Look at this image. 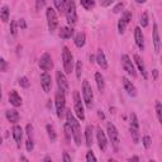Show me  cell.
I'll return each mask as SVG.
<instances>
[{"instance_id": "obj_1", "label": "cell", "mask_w": 162, "mask_h": 162, "mask_svg": "<svg viewBox=\"0 0 162 162\" xmlns=\"http://www.w3.org/2000/svg\"><path fill=\"white\" fill-rule=\"evenodd\" d=\"M66 119H67V123L71 125L72 138H74L76 146H81V128H80L79 122L76 120V118L74 117V114H72V112L70 109L66 110Z\"/></svg>"}, {"instance_id": "obj_2", "label": "cell", "mask_w": 162, "mask_h": 162, "mask_svg": "<svg viewBox=\"0 0 162 162\" xmlns=\"http://www.w3.org/2000/svg\"><path fill=\"white\" fill-rule=\"evenodd\" d=\"M62 63H63V71L65 74H71L74 70V56L69 47L65 46L62 50Z\"/></svg>"}, {"instance_id": "obj_3", "label": "cell", "mask_w": 162, "mask_h": 162, "mask_svg": "<svg viewBox=\"0 0 162 162\" xmlns=\"http://www.w3.org/2000/svg\"><path fill=\"white\" fill-rule=\"evenodd\" d=\"M129 132H131V136H132L133 142L136 144L139 143V137H141V133H139V122H138V118H137L136 113H131V120H129Z\"/></svg>"}, {"instance_id": "obj_4", "label": "cell", "mask_w": 162, "mask_h": 162, "mask_svg": "<svg viewBox=\"0 0 162 162\" xmlns=\"http://www.w3.org/2000/svg\"><path fill=\"white\" fill-rule=\"evenodd\" d=\"M55 104H56V112L57 117L62 118L66 113V98H65V92L58 90L55 96Z\"/></svg>"}, {"instance_id": "obj_5", "label": "cell", "mask_w": 162, "mask_h": 162, "mask_svg": "<svg viewBox=\"0 0 162 162\" xmlns=\"http://www.w3.org/2000/svg\"><path fill=\"white\" fill-rule=\"evenodd\" d=\"M107 132H108V137L112 142V146L114 148L115 152H118L119 149V144H120V139H119V132H118V129L115 128V125L113 123H108L107 124Z\"/></svg>"}, {"instance_id": "obj_6", "label": "cell", "mask_w": 162, "mask_h": 162, "mask_svg": "<svg viewBox=\"0 0 162 162\" xmlns=\"http://www.w3.org/2000/svg\"><path fill=\"white\" fill-rule=\"evenodd\" d=\"M65 14H66L67 23L71 27L77 23V13H76V5L74 0H67L66 8H65Z\"/></svg>"}, {"instance_id": "obj_7", "label": "cell", "mask_w": 162, "mask_h": 162, "mask_svg": "<svg viewBox=\"0 0 162 162\" xmlns=\"http://www.w3.org/2000/svg\"><path fill=\"white\" fill-rule=\"evenodd\" d=\"M82 100L86 105L87 109L92 108V102H94V92L91 89V85L89 84L87 80H85L82 82Z\"/></svg>"}, {"instance_id": "obj_8", "label": "cell", "mask_w": 162, "mask_h": 162, "mask_svg": "<svg viewBox=\"0 0 162 162\" xmlns=\"http://www.w3.org/2000/svg\"><path fill=\"white\" fill-rule=\"evenodd\" d=\"M74 110L75 114L77 115L79 119L84 120L85 119V112H84V105L81 102V96L79 94V91H74Z\"/></svg>"}, {"instance_id": "obj_9", "label": "cell", "mask_w": 162, "mask_h": 162, "mask_svg": "<svg viewBox=\"0 0 162 162\" xmlns=\"http://www.w3.org/2000/svg\"><path fill=\"white\" fill-rule=\"evenodd\" d=\"M122 66H123V70L129 75V76H132V77H136L137 76V72H136V67H134V65L133 62L131 61V58H129L128 55H122Z\"/></svg>"}, {"instance_id": "obj_10", "label": "cell", "mask_w": 162, "mask_h": 162, "mask_svg": "<svg viewBox=\"0 0 162 162\" xmlns=\"http://www.w3.org/2000/svg\"><path fill=\"white\" fill-rule=\"evenodd\" d=\"M47 23H48V29L51 33L56 30L57 25H58V18L56 14V10L53 8H48L47 9Z\"/></svg>"}, {"instance_id": "obj_11", "label": "cell", "mask_w": 162, "mask_h": 162, "mask_svg": "<svg viewBox=\"0 0 162 162\" xmlns=\"http://www.w3.org/2000/svg\"><path fill=\"white\" fill-rule=\"evenodd\" d=\"M131 20H132V13L129 12V10H124L122 13V18L118 22V30H119L120 34H123L124 32H125L127 25H128V23L131 22Z\"/></svg>"}, {"instance_id": "obj_12", "label": "cell", "mask_w": 162, "mask_h": 162, "mask_svg": "<svg viewBox=\"0 0 162 162\" xmlns=\"http://www.w3.org/2000/svg\"><path fill=\"white\" fill-rule=\"evenodd\" d=\"M38 65H39V69H41V70H43V71H50V70L53 67L52 56H51L48 52L43 53V55H42V57L39 58Z\"/></svg>"}, {"instance_id": "obj_13", "label": "cell", "mask_w": 162, "mask_h": 162, "mask_svg": "<svg viewBox=\"0 0 162 162\" xmlns=\"http://www.w3.org/2000/svg\"><path fill=\"white\" fill-rule=\"evenodd\" d=\"M56 80H57L58 90L63 91L65 94H67L69 92V81H67L66 76H65V74L61 72V71H57L56 72Z\"/></svg>"}, {"instance_id": "obj_14", "label": "cell", "mask_w": 162, "mask_h": 162, "mask_svg": "<svg viewBox=\"0 0 162 162\" xmlns=\"http://www.w3.org/2000/svg\"><path fill=\"white\" fill-rule=\"evenodd\" d=\"M96 139H98L99 148L104 152L108 147V138H107V134L104 133V131L102 129V127H98V129H96Z\"/></svg>"}, {"instance_id": "obj_15", "label": "cell", "mask_w": 162, "mask_h": 162, "mask_svg": "<svg viewBox=\"0 0 162 162\" xmlns=\"http://www.w3.org/2000/svg\"><path fill=\"white\" fill-rule=\"evenodd\" d=\"M41 86H42L44 92H50L51 89H52V79H51V75L47 71H44L41 75Z\"/></svg>"}, {"instance_id": "obj_16", "label": "cell", "mask_w": 162, "mask_h": 162, "mask_svg": "<svg viewBox=\"0 0 162 162\" xmlns=\"http://www.w3.org/2000/svg\"><path fill=\"white\" fill-rule=\"evenodd\" d=\"M122 84H123V87H124V90L127 91V94H128L129 96H132V98L137 96V89H136V86L132 84V81H129V79L122 77Z\"/></svg>"}, {"instance_id": "obj_17", "label": "cell", "mask_w": 162, "mask_h": 162, "mask_svg": "<svg viewBox=\"0 0 162 162\" xmlns=\"http://www.w3.org/2000/svg\"><path fill=\"white\" fill-rule=\"evenodd\" d=\"M152 41H153L154 51H156V52H159V50H161V38H159V33H158V25H157V23H153Z\"/></svg>"}, {"instance_id": "obj_18", "label": "cell", "mask_w": 162, "mask_h": 162, "mask_svg": "<svg viewBox=\"0 0 162 162\" xmlns=\"http://www.w3.org/2000/svg\"><path fill=\"white\" fill-rule=\"evenodd\" d=\"M134 41H136V44L138 46V48L141 51H143L144 50V37H143L141 27H136V29H134Z\"/></svg>"}, {"instance_id": "obj_19", "label": "cell", "mask_w": 162, "mask_h": 162, "mask_svg": "<svg viewBox=\"0 0 162 162\" xmlns=\"http://www.w3.org/2000/svg\"><path fill=\"white\" fill-rule=\"evenodd\" d=\"M13 137H14V141H15V144L18 148H20V144H22V138H23V129L20 125L18 124H14L13 127Z\"/></svg>"}, {"instance_id": "obj_20", "label": "cell", "mask_w": 162, "mask_h": 162, "mask_svg": "<svg viewBox=\"0 0 162 162\" xmlns=\"http://www.w3.org/2000/svg\"><path fill=\"white\" fill-rule=\"evenodd\" d=\"M133 58H134L136 65L138 66V70H139V71H141V74H142V77H143L144 80H147V79H148V74H147V71H146V66H144L143 60L141 58V56H139V55H134V56H133Z\"/></svg>"}, {"instance_id": "obj_21", "label": "cell", "mask_w": 162, "mask_h": 162, "mask_svg": "<svg viewBox=\"0 0 162 162\" xmlns=\"http://www.w3.org/2000/svg\"><path fill=\"white\" fill-rule=\"evenodd\" d=\"M96 62H98V65L103 70L108 69V61H107V57H105V53L103 50H98V52H96Z\"/></svg>"}, {"instance_id": "obj_22", "label": "cell", "mask_w": 162, "mask_h": 162, "mask_svg": "<svg viewBox=\"0 0 162 162\" xmlns=\"http://www.w3.org/2000/svg\"><path fill=\"white\" fill-rule=\"evenodd\" d=\"M9 103L13 107H15V108H18V107L22 105V98H20V95L15 90H12L10 94H9Z\"/></svg>"}, {"instance_id": "obj_23", "label": "cell", "mask_w": 162, "mask_h": 162, "mask_svg": "<svg viewBox=\"0 0 162 162\" xmlns=\"http://www.w3.org/2000/svg\"><path fill=\"white\" fill-rule=\"evenodd\" d=\"M5 117H7V119H8L10 123H13V124H17V123L19 122V119H20V115H19V113H18L15 109L7 110V112H5Z\"/></svg>"}, {"instance_id": "obj_24", "label": "cell", "mask_w": 162, "mask_h": 162, "mask_svg": "<svg viewBox=\"0 0 162 162\" xmlns=\"http://www.w3.org/2000/svg\"><path fill=\"white\" fill-rule=\"evenodd\" d=\"M74 36V28L72 27H62L60 29V37L62 39H69Z\"/></svg>"}, {"instance_id": "obj_25", "label": "cell", "mask_w": 162, "mask_h": 162, "mask_svg": "<svg viewBox=\"0 0 162 162\" xmlns=\"http://www.w3.org/2000/svg\"><path fill=\"white\" fill-rule=\"evenodd\" d=\"M85 42H86V37H85V33H82V32H80V33H77L74 38V43L77 48H81L85 46Z\"/></svg>"}, {"instance_id": "obj_26", "label": "cell", "mask_w": 162, "mask_h": 162, "mask_svg": "<svg viewBox=\"0 0 162 162\" xmlns=\"http://www.w3.org/2000/svg\"><path fill=\"white\" fill-rule=\"evenodd\" d=\"M95 81H96V86H98L99 91L103 92L104 89H105V81H104V77L100 72H96L95 74Z\"/></svg>"}, {"instance_id": "obj_27", "label": "cell", "mask_w": 162, "mask_h": 162, "mask_svg": "<svg viewBox=\"0 0 162 162\" xmlns=\"http://www.w3.org/2000/svg\"><path fill=\"white\" fill-rule=\"evenodd\" d=\"M85 142H86L87 147L92 146V127H90V125H87L85 128Z\"/></svg>"}, {"instance_id": "obj_28", "label": "cell", "mask_w": 162, "mask_h": 162, "mask_svg": "<svg viewBox=\"0 0 162 162\" xmlns=\"http://www.w3.org/2000/svg\"><path fill=\"white\" fill-rule=\"evenodd\" d=\"M0 17H2V20L3 22H8L9 20V17H10V9H9V7H7V5H3L2 7V10H0Z\"/></svg>"}, {"instance_id": "obj_29", "label": "cell", "mask_w": 162, "mask_h": 162, "mask_svg": "<svg viewBox=\"0 0 162 162\" xmlns=\"http://www.w3.org/2000/svg\"><path fill=\"white\" fill-rule=\"evenodd\" d=\"M53 4L56 7V9L62 13L65 12V8H66V4H67V0H53Z\"/></svg>"}, {"instance_id": "obj_30", "label": "cell", "mask_w": 162, "mask_h": 162, "mask_svg": "<svg viewBox=\"0 0 162 162\" xmlns=\"http://www.w3.org/2000/svg\"><path fill=\"white\" fill-rule=\"evenodd\" d=\"M46 129H47V133H48V137H50L51 142H55V141L57 139V134H56V132H55V128H53L51 124H47Z\"/></svg>"}, {"instance_id": "obj_31", "label": "cell", "mask_w": 162, "mask_h": 162, "mask_svg": "<svg viewBox=\"0 0 162 162\" xmlns=\"http://www.w3.org/2000/svg\"><path fill=\"white\" fill-rule=\"evenodd\" d=\"M80 3L86 10H91L95 7V0H80Z\"/></svg>"}, {"instance_id": "obj_32", "label": "cell", "mask_w": 162, "mask_h": 162, "mask_svg": "<svg viewBox=\"0 0 162 162\" xmlns=\"http://www.w3.org/2000/svg\"><path fill=\"white\" fill-rule=\"evenodd\" d=\"M156 114H157V118H158V120H159V123H161V125H162V104H161V102H156Z\"/></svg>"}, {"instance_id": "obj_33", "label": "cell", "mask_w": 162, "mask_h": 162, "mask_svg": "<svg viewBox=\"0 0 162 162\" xmlns=\"http://www.w3.org/2000/svg\"><path fill=\"white\" fill-rule=\"evenodd\" d=\"M65 136H66V139L67 141H71V137H72V129H71V125L66 122L65 124Z\"/></svg>"}, {"instance_id": "obj_34", "label": "cell", "mask_w": 162, "mask_h": 162, "mask_svg": "<svg viewBox=\"0 0 162 162\" xmlns=\"http://www.w3.org/2000/svg\"><path fill=\"white\" fill-rule=\"evenodd\" d=\"M18 22L17 20H12L10 22V33H12V36H17L18 34Z\"/></svg>"}, {"instance_id": "obj_35", "label": "cell", "mask_w": 162, "mask_h": 162, "mask_svg": "<svg viewBox=\"0 0 162 162\" xmlns=\"http://www.w3.org/2000/svg\"><path fill=\"white\" fill-rule=\"evenodd\" d=\"M139 23H141V25H142V28H146V27L148 25V13H147V12H144V13H142V15H141V20H139Z\"/></svg>"}, {"instance_id": "obj_36", "label": "cell", "mask_w": 162, "mask_h": 162, "mask_svg": "<svg viewBox=\"0 0 162 162\" xmlns=\"http://www.w3.org/2000/svg\"><path fill=\"white\" fill-rule=\"evenodd\" d=\"M19 85H20L22 87H24V89H28V87L30 86V82L28 81V79H27V77H24V76H23V77H20V79H19Z\"/></svg>"}, {"instance_id": "obj_37", "label": "cell", "mask_w": 162, "mask_h": 162, "mask_svg": "<svg viewBox=\"0 0 162 162\" xmlns=\"http://www.w3.org/2000/svg\"><path fill=\"white\" fill-rule=\"evenodd\" d=\"M81 74H82V63H81V61H77L76 62V77L80 79Z\"/></svg>"}, {"instance_id": "obj_38", "label": "cell", "mask_w": 162, "mask_h": 162, "mask_svg": "<svg viewBox=\"0 0 162 162\" xmlns=\"http://www.w3.org/2000/svg\"><path fill=\"white\" fill-rule=\"evenodd\" d=\"M25 147H27V151H28V152H32V151H33V148H34L33 139H32V138H28L27 142H25Z\"/></svg>"}, {"instance_id": "obj_39", "label": "cell", "mask_w": 162, "mask_h": 162, "mask_svg": "<svg viewBox=\"0 0 162 162\" xmlns=\"http://www.w3.org/2000/svg\"><path fill=\"white\" fill-rule=\"evenodd\" d=\"M142 142H143V146H144V148H149L151 147V143H152V141H151V137L149 136H144L143 138H142Z\"/></svg>"}, {"instance_id": "obj_40", "label": "cell", "mask_w": 162, "mask_h": 162, "mask_svg": "<svg viewBox=\"0 0 162 162\" xmlns=\"http://www.w3.org/2000/svg\"><path fill=\"white\" fill-rule=\"evenodd\" d=\"M86 161L87 162H96V157H95V154H94L92 151H87V153H86Z\"/></svg>"}, {"instance_id": "obj_41", "label": "cell", "mask_w": 162, "mask_h": 162, "mask_svg": "<svg viewBox=\"0 0 162 162\" xmlns=\"http://www.w3.org/2000/svg\"><path fill=\"white\" fill-rule=\"evenodd\" d=\"M7 67H8V63H7V61L2 57V58H0V71L5 72V71H7Z\"/></svg>"}, {"instance_id": "obj_42", "label": "cell", "mask_w": 162, "mask_h": 162, "mask_svg": "<svg viewBox=\"0 0 162 162\" xmlns=\"http://www.w3.org/2000/svg\"><path fill=\"white\" fill-rule=\"evenodd\" d=\"M99 2H100V5H102V7L108 8V7H110V5L113 4L114 0H99Z\"/></svg>"}, {"instance_id": "obj_43", "label": "cell", "mask_w": 162, "mask_h": 162, "mask_svg": "<svg viewBox=\"0 0 162 162\" xmlns=\"http://www.w3.org/2000/svg\"><path fill=\"white\" fill-rule=\"evenodd\" d=\"M46 2H47V0H37V2H36V8H37V10H41V9L46 5Z\"/></svg>"}, {"instance_id": "obj_44", "label": "cell", "mask_w": 162, "mask_h": 162, "mask_svg": "<svg viewBox=\"0 0 162 162\" xmlns=\"http://www.w3.org/2000/svg\"><path fill=\"white\" fill-rule=\"evenodd\" d=\"M123 8H124V4L123 3H119V4H117L115 7H114V9H113V12L117 14V13H120L122 10H123Z\"/></svg>"}, {"instance_id": "obj_45", "label": "cell", "mask_w": 162, "mask_h": 162, "mask_svg": "<svg viewBox=\"0 0 162 162\" xmlns=\"http://www.w3.org/2000/svg\"><path fill=\"white\" fill-rule=\"evenodd\" d=\"M27 134L29 138H32V136H33V125L32 124H27Z\"/></svg>"}, {"instance_id": "obj_46", "label": "cell", "mask_w": 162, "mask_h": 162, "mask_svg": "<svg viewBox=\"0 0 162 162\" xmlns=\"http://www.w3.org/2000/svg\"><path fill=\"white\" fill-rule=\"evenodd\" d=\"M63 162H71V157L69 156V153L67 152H63Z\"/></svg>"}, {"instance_id": "obj_47", "label": "cell", "mask_w": 162, "mask_h": 162, "mask_svg": "<svg viewBox=\"0 0 162 162\" xmlns=\"http://www.w3.org/2000/svg\"><path fill=\"white\" fill-rule=\"evenodd\" d=\"M18 24H19V28H20V29H25V28H27V24H25V20H24V19H20V20L18 22Z\"/></svg>"}, {"instance_id": "obj_48", "label": "cell", "mask_w": 162, "mask_h": 162, "mask_svg": "<svg viewBox=\"0 0 162 162\" xmlns=\"http://www.w3.org/2000/svg\"><path fill=\"white\" fill-rule=\"evenodd\" d=\"M147 0H136V3L137 4H143V3H146Z\"/></svg>"}, {"instance_id": "obj_49", "label": "cell", "mask_w": 162, "mask_h": 162, "mask_svg": "<svg viewBox=\"0 0 162 162\" xmlns=\"http://www.w3.org/2000/svg\"><path fill=\"white\" fill-rule=\"evenodd\" d=\"M129 161H139V157H132V158H129Z\"/></svg>"}, {"instance_id": "obj_50", "label": "cell", "mask_w": 162, "mask_h": 162, "mask_svg": "<svg viewBox=\"0 0 162 162\" xmlns=\"http://www.w3.org/2000/svg\"><path fill=\"white\" fill-rule=\"evenodd\" d=\"M157 75H158L157 70H153V79H157Z\"/></svg>"}, {"instance_id": "obj_51", "label": "cell", "mask_w": 162, "mask_h": 162, "mask_svg": "<svg viewBox=\"0 0 162 162\" xmlns=\"http://www.w3.org/2000/svg\"><path fill=\"white\" fill-rule=\"evenodd\" d=\"M99 117H100V118H102V119H104V114H103V113H102V112H100V110H99Z\"/></svg>"}, {"instance_id": "obj_52", "label": "cell", "mask_w": 162, "mask_h": 162, "mask_svg": "<svg viewBox=\"0 0 162 162\" xmlns=\"http://www.w3.org/2000/svg\"><path fill=\"white\" fill-rule=\"evenodd\" d=\"M20 159H22V161H28V158H27V157H24V156H22V157H20Z\"/></svg>"}, {"instance_id": "obj_53", "label": "cell", "mask_w": 162, "mask_h": 162, "mask_svg": "<svg viewBox=\"0 0 162 162\" xmlns=\"http://www.w3.org/2000/svg\"><path fill=\"white\" fill-rule=\"evenodd\" d=\"M161 63H162V56H161Z\"/></svg>"}]
</instances>
